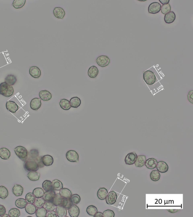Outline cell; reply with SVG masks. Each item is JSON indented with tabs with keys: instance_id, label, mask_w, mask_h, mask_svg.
Returning a JSON list of instances; mask_svg holds the SVG:
<instances>
[{
	"instance_id": "obj_3",
	"label": "cell",
	"mask_w": 193,
	"mask_h": 217,
	"mask_svg": "<svg viewBox=\"0 0 193 217\" xmlns=\"http://www.w3.org/2000/svg\"><path fill=\"white\" fill-rule=\"evenodd\" d=\"M143 78L144 80L148 85H153L156 81V75L154 72L150 70L146 71L144 72Z\"/></svg>"
},
{
	"instance_id": "obj_54",
	"label": "cell",
	"mask_w": 193,
	"mask_h": 217,
	"mask_svg": "<svg viewBox=\"0 0 193 217\" xmlns=\"http://www.w3.org/2000/svg\"><path fill=\"white\" fill-rule=\"evenodd\" d=\"M42 157L39 156L35 159L39 167V168H42L45 166L43 165L42 160Z\"/></svg>"
},
{
	"instance_id": "obj_33",
	"label": "cell",
	"mask_w": 193,
	"mask_h": 217,
	"mask_svg": "<svg viewBox=\"0 0 193 217\" xmlns=\"http://www.w3.org/2000/svg\"><path fill=\"white\" fill-rule=\"evenodd\" d=\"M28 202L26 200L23 198H19L15 201V205L18 208L23 209L26 207Z\"/></svg>"
},
{
	"instance_id": "obj_20",
	"label": "cell",
	"mask_w": 193,
	"mask_h": 217,
	"mask_svg": "<svg viewBox=\"0 0 193 217\" xmlns=\"http://www.w3.org/2000/svg\"><path fill=\"white\" fill-rule=\"evenodd\" d=\"M12 191L14 195L16 197H20L23 194V188L20 185L15 184L12 188Z\"/></svg>"
},
{
	"instance_id": "obj_34",
	"label": "cell",
	"mask_w": 193,
	"mask_h": 217,
	"mask_svg": "<svg viewBox=\"0 0 193 217\" xmlns=\"http://www.w3.org/2000/svg\"><path fill=\"white\" fill-rule=\"evenodd\" d=\"M59 194L63 198L69 199L72 195L71 190L67 188H63L60 190Z\"/></svg>"
},
{
	"instance_id": "obj_35",
	"label": "cell",
	"mask_w": 193,
	"mask_h": 217,
	"mask_svg": "<svg viewBox=\"0 0 193 217\" xmlns=\"http://www.w3.org/2000/svg\"><path fill=\"white\" fill-rule=\"evenodd\" d=\"M26 0H14L12 3V6L16 9L21 8L24 6Z\"/></svg>"
},
{
	"instance_id": "obj_18",
	"label": "cell",
	"mask_w": 193,
	"mask_h": 217,
	"mask_svg": "<svg viewBox=\"0 0 193 217\" xmlns=\"http://www.w3.org/2000/svg\"><path fill=\"white\" fill-rule=\"evenodd\" d=\"M157 162L156 159L154 158H150L146 160L145 166L148 169L151 170L156 168Z\"/></svg>"
},
{
	"instance_id": "obj_19",
	"label": "cell",
	"mask_w": 193,
	"mask_h": 217,
	"mask_svg": "<svg viewBox=\"0 0 193 217\" xmlns=\"http://www.w3.org/2000/svg\"><path fill=\"white\" fill-rule=\"evenodd\" d=\"M42 160L43 165L45 166H51L54 162L53 158L50 155H45L42 157Z\"/></svg>"
},
{
	"instance_id": "obj_23",
	"label": "cell",
	"mask_w": 193,
	"mask_h": 217,
	"mask_svg": "<svg viewBox=\"0 0 193 217\" xmlns=\"http://www.w3.org/2000/svg\"><path fill=\"white\" fill-rule=\"evenodd\" d=\"M99 73V69L95 66H92L89 68L88 73V76L91 78H95L97 77Z\"/></svg>"
},
{
	"instance_id": "obj_53",
	"label": "cell",
	"mask_w": 193,
	"mask_h": 217,
	"mask_svg": "<svg viewBox=\"0 0 193 217\" xmlns=\"http://www.w3.org/2000/svg\"><path fill=\"white\" fill-rule=\"evenodd\" d=\"M46 217H57V215L56 211L54 210L50 211H48L47 215H46Z\"/></svg>"
},
{
	"instance_id": "obj_52",
	"label": "cell",
	"mask_w": 193,
	"mask_h": 217,
	"mask_svg": "<svg viewBox=\"0 0 193 217\" xmlns=\"http://www.w3.org/2000/svg\"><path fill=\"white\" fill-rule=\"evenodd\" d=\"M193 91H190L187 95V99L190 103L193 104Z\"/></svg>"
},
{
	"instance_id": "obj_50",
	"label": "cell",
	"mask_w": 193,
	"mask_h": 217,
	"mask_svg": "<svg viewBox=\"0 0 193 217\" xmlns=\"http://www.w3.org/2000/svg\"><path fill=\"white\" fill-rule=\"evenodd\" d=\"M171 9V6L170 4H165L162 6L161 11L163 15H166V14L170 12Z\"/></svg>"
},
{
	"instance_id": "obj_26",
	"label": "cell",
	"mask_w": 193,
	"mask_h": 217,
	"mask_svg": "<svg viewBox=\"0 0 193 217\" xmlns=\"http://www.w3.org/2000/svg\"><path fill=\"white\" fill-rule=\"evenodd\" d=\"M107 194H108V191L107 189L104 188V187L100 188L97 191V197L99 199L104 200L105 199Z\"/></svg>"
},
{
	"instance_id": "obj_58",
	"label": "cell",
	"mask_w": 193,
	"mask_h": 217,
	"mask_svg": "<svg viewBox=\"0 0 193 217\" xmlns=\"http://www.w3.org/2000/svg\"><path fill=\"white\" fill-rule=\"evenodd\" d=\"M94 217H103V213H102L100 212H97L96 213V215H95L94 216Z\"/></svg>"
},
{
	"instance_id": "obj_14",
	"label": "cell",
	"mask_w": 193,
	"mask_h": 217,
	"mask_svg": "<svg viewBox=\"0 0 193 217\" xmlns=\"http://www.w3.org/2000/svg\"><path fill=\"white\" fill-rule=\"evenodd\" d=\"M53 14L56 18L60 19H63L65 15V12L64 9L60 7H56L53 10Z\"/></svg>"
},
{
	"instance_id": "obj_10",
	"label": "cell",
	"mask_w": 193,
	"mask_h": 217,
	"mask_svg": "<svg viewBox=\"0 0 193 217\" xmlns=\"http://www.w3.org/2000/svg\"><path fill=\"white\" fill-rule=\"evenodd\" d=\"M7 110L12 113H15L19 109V106L16 102L12 101H8L6 104Z\"/></svg>"
},
{
	"instance_id": "obj_57",
	"label": "cell",
	"mask_w": 193,
	"mask_h": 217,
	"mask_svg": "<svg viewBox=\"0 0 193 217\" xmlns=\"http://www.w3.org/2000/svg\"><path fill=\"white\" fill-rule=\"evenodd\" d=\"M167 210L170 213H174L178 211L179 210L177 209H167Z\"/></svg>"
},
{
	"instance_id": "obj_46",
	"label": "cell",
	"mask_w": 193,
	"mask_h": 217,
	"mask_svg": "<svg viewBox=\"0 0 193 217\" xmlns=\"http://www.w3.org/2000/svg\"><path fill=\"white\" fill-rule=\"evenodd\" d=\"M45 202V200L43 199V198H36L34 203V204L36 208H39L43 207Z\"/></svg>"
},
{
	"instance_id": "obj_31",
	"label": "cell",
	"mask_w": 193,
	"mask_h": 217,
	"mask_svg": "<svg viewBox=\"0 0 193 217\" xmlns=\"http://www.w3.org/2000/svg\"><path fill=\"white\" fill-rule=\"evenodd\" d=\"M27 177L31 181H36L39 179L40 175L36 171L30 172L27 174Z\"/></svg>"
},
{
	"instance_id": "obj_41",
	"label": "cell",
	"mask_w": 193,
	"mask_h": 217,
	"mask_svg": "<svg viewBox=\"0 0 193 217\" xmlns=\"http://www.w3.org/2000/svg\"><path fill=\"white\" fill-rule=\"evenodd\" d=\"M8 191L7 189L4 186H0V198L4 199L8 197Z\"/></svg>"
},
{
	"instance_id": "obj_7",
	"label": "cell",
	"mask_w": 193,
	"mask_h": 217,
	"mask_svg": "<svg viewBox=\"0 0 193 217\" xmlns=\"http://www.w3.org/2000/svg\"><path fill=\"white\" fill-rule=\"evenodd\" d=\"M161 5L157 2H154L149 5L148 8L149 13L156 14L159 13L161 9Z\"/></svg>"
},
{
	"instance_id": "obj_48",
	"label": "cell",
	"mask_w": 193,
	"mask_h": 217,
	"mask_svg": "<svg viewBox=\"0 0 193 217\" xmlns=\"http://www.w3.org/2000/svg\"><path fill=\"white\" fill-rule=\"evenodd\" d=\"M35 199L36 197H35L33 193H29L26 194V200L29 203L34 204Z\"/></svg>"
},
{
	"instance_id": "obj_1",
	"label": "cell",
	"mask_w": 193,
	"mask_h": 217,
	"mask_svg": "<svg viewBox=\"0 0 193 217\" xmlns=\"http://www.w3.org/2000/svg\"><path fill=\"white\" fill-rule=\"evenodd\" d=\"M14 90L12 86L4 82L0 84V94L6 97H9L13 94Z\"/></svg>"
},
{
	"instance_id": "obj_38",
	"label": "cell",
	"mask_w": 193,
	"mask_h": 217,
	"mask_svg": "<svg viewBox=\"0 0 193 217\" xmlns=\"http://www.w3.org/2000/svg\"><path fill=\"white\" fill-rule=\"evenodd\" d=\"M63 198V197H61L59 194H56L55 196H54V198H53L51 201L56 206L61 205Z\"/></svg>"
},
{
	"instance_id": "obj_13",
	"label": "cell",
	"mask_w": 193,
	"mask_h": 217,
	"mask_svg": "<svg viewBox=\"0 0 193 217\" xmlns=\"http://www.w3.org/2000/svg\"><path fill=\"white\" fill-rule=\"evenodd\" d=\"M29 73L33 77L39 78L41 75V71L39 67L33 66L30 67L29 69Z\"/></svg>"
},
{
	"instance_id": "obj_16",
	"label": "cell",
	"mask_w": 193,
	"mask_h": 217,
	"mask_svg": "<svg viewBox=\"0 0 193 217\" xmlns=\"http://www.w3.org/2000/svg\"><path fill=\"white\" fill-rule=\"evenodd\" d=\"M39 96L40 99L44 101L50 100L52 97V95L51 92L46 90L40 91L39 93Z\"/></svg>"
},
{
	"instance_id": "obj_4",
	"label": "cell",
	"mask_w": 193,
	"mask_h": 217,
	"mask_svg": "<svg viewBox=\"0 0 193 217\" xmlns=\"http://www.w3.org/2000/svg\"><path fill=\"white\" fill-rule=\"evenodd\" d=\"M15 153L21 160L26 161L28 157V151L26 148L22 146H18L14 149Z\"/></svg>"
},
{
	"instance_id": "obj_8",
	"label": "cell",
	"mask_w": 193,
	"mask_h": 217,
	"mask_svg": "<svg viewBox=\"0 0 193 217\" xmlns=\"http://www.w3.org/2000/svg\"><path fill=\"white\" fill-rule=\"evenodd\" d=\"M117 199V195L115 191H112L107 194L105 199L108 205H113L116 202Z\"/></svg>"
},
{
	"instance_id": "obj_6",
	"label": "cell",
	"mask_w": 193,
	"mask_h": 217,
	"mask_svg": "<svg viewBox=\"0 0 193 217\" xmlns=\"http://www.w3.org/2000/svg\"><path fill=\"white\" fill-rule=\"evenodd\" d=\"M67 160L72 162H77L79 161V156L77 153L74 150L68 151L66 154Z\"/></svg>"
},
{
	"instance_id": "obj_5",
	"label": "cell",
	"mask_w": 193,
	"mask_h": 217,
	"mask_svg": "<svg viewBox=\"0 0 193 217\" xmlns=\"http://www.w3.org/2000/svg\"><path fill=\"white\" fill-rule=\"evenodd\" d=\"M96 62L99 66L105 67L110 64V58L107 56L102 55L99 56L96 58Z\"/></svg>"
},
{
	"instance_id": "obj_43",
	"label": "cell",
	"mask_w": 193,
	"mask_h": 217,
	"mask_svg": "<svg viewBox=\"0 0 193 217\" xmlns=\"http://www.w3.org/2000/svg\"><path fill=\"white\" fill-rule=\"evenodd\" d=\"M69 199L72 204L77 205L80 202L81 198L79 194H75L71 195Z\"/></svg>"
},
{
	"instance_id": "obj_2",
	"label": "cell",
	"mask_w": 193,
	"mask_h": 217,
	"mask_svg": "<svg viewBox=\"0 0 193 217\" xmlns=\"http://www.w3.org/2000/svg\"><path fill=\"white\" fill-rule=\"evenodd\" d=\"M23 167L25 170L29 172L37 171L39 169L37 162L33 159H29L25 161Z\"/></svg>"
},
{
	"instance_id": "obj_27",
	"label": "cell",
	"mask_w": 193,
	"mask_h": 217,
	"mask_svg": "<svg viewBox=\"0 0 193 217\" xmlns=\"http://www.w3.org/2000/svg\"><path fill=\"white\" fill-rule=\"evenodd\" d=\"M71 107L77 108L81 104V101L79 98L75 96V97L71 98L69 101Z\"/></svg>"
},
{
	"instance_id": "obj_32",
	"label": "cell",
	"mask_w": 193,
	"mask_h": 217,
	"mask_svg": "<svg viewBox=\"0 0 193 217\" xmlns=\"http://www.w3.org/2000/svg\"><path fill=\"white\" fill-rule=\"evenodd\" d=\"M53 190L59 191L63 188V184L61 181L58 180H54L52 182Z\"/></svg>"
},
{
	"instance_id": "obj_55",
	"label": "cell",
	"mask_w": 193,
	"mask_h": 217,
	"mask_svg": "<svg viewBox=\"0 0 193 217\" xmlns=\"http://www.w3.org/2000/svg\"><path fill=\"white\" fill-rule=\"evenodd\" d=\"M6 212V208L4 206L0 205V216L2 217Z\"/></svg>"
},
{
	"instance_id": "obj_56",
	"label": "cell",
	"mask_w": 193,
	"mask_h": 217,
	"mask_svg": "<svg viewBox=\"0 0 193 217\" xmlns=\"http://www.w3.org/2000/svg\"><path fill=\"white\" fill-rule=\"evenodd\" d=\"M159 1L163 5L168 4L170 2V0H159Z\"/></svg>"
},
{
	"instance_id": "obj_42",
	"label": "cell",
	"mask_w": 193,
	"mask_h": 217,
	"mask_svg": "<svg viewBox=\"0 0 193 217\" xmlns=\"http://www.w3.org/2000/svg\"><path fill=\"white\" fill-rule=\"evenodd\" d=\"M98 210L96 207L94 205H91L89 206L86 208V212L88 215L91 216H94L97 213Z\"/></svg>"
},
{
	"instance_id": "obj_9",
	"label": "cell",
	"mask_w": 193,
	"mask_h": 217,
	"mask_svg": "<svg viewBox=\"0 0 193 217\" xmlns=\"http://www.w3.org/2000/svg\"><path fill=\"white\" fill-rule=\"evenodd\" d=\"M137 155L135 152H132L128 154L124 159L126 164L129 165H132L134 164L136 161Z\"/></svg>"
},
{
	"instance_id": "obj_51",
	"label": "cell",
	"mask_w": 193,
	"mask_h": 217,
	"mask_svg": "<svg viewBox=\"0 0 193 217\" xmlns=\"http://www.w3.org/2000/svg\"><path fill=\"white\" fill-rule=\"evenodd\" d=\"M103 217H114L115 213L114 211L111 210H107L103 211Z\"/></svg>"
},
{
	"instance_id": "obj_17",
	"label": "cell",
	"mask_w": 193,
	"mask_h": 217,
	"mask_svg": "<svg viewBox=\"0 0 193 217\" xmlns=\"http://www.w3.org/2000/svg\"><path fill=\"white\" fill-rule=\"evenodd\" d=\"M176 19V15L173 11H170L165 15L164 20L167 24L173 23Z\"/></svg>"
},
{
	"instance_id": "obj_12",
	"label": "cell",
	"mask_w": 193,
	"mask_h": 217,
	"mask_svg": "<svg viewBox=\"0 0 193 217\" xmlns=\"http://www.w3.org/2000/svg\"><path fill=\"white\" fill-rule=\"evenodd\" d=\"M156 168L157 170L161 173H165L169 170V166L167 164L163 161L158 162Z\"/></svg>"
},
{
	"instance_id": "obj_30",
	"label": "cell",
	"mask_w": 193,
	"mask_h": 217,
	"mask_svg": "<svg viewBox=\"0 0 193 217\" xmlns=\"http://www.w3.org/2000/svg\"><path fill=\"white\" fill-rule=\"evenodd\" d=\"M59 105L61 108L64 110H69L71 108L69 101L67 99H61L59 102Z\"/></svg>"
},
{
	"instance_id": "obj_47",
	"label": "cell",
	"mask_w": 193,
	"mask_h": 217,
	"mask_svg": "<svg viewBox=\"0 0 193 217\" xmlns=\"http://www.w3.org/2000/svg\"><path fill=\"white\" fill-rule=\"evenodd\" d=\"M28 155H29V159H33L35 160L39 156V151L37 149H33L31 150L28 153Z\"/></svg>"
},
{
	"instance_id": "obj_21",
	"label": "cell",
	"mask_w": 193,
	"mask_h": 217,
	"mask_svg": "<svg viewBox=\"0 0 193 217\" xmlns=\"http://www.w3.org/2000/svg\"><path fill=\"white\" fill-rule=\"evenodd\" d=\"M146 159L145 155H139L137 156L136 161L134 163L137 167H141L145 166Z\"/></svg>"
},
{
	"instance_id": "obj_24",
	"label": "cell",
	"mask_w": 193,
	"mask_h": 217,
	"mask_svg": "<svg viewBox=\"0 0 193 217\" xmlns=\"http://www.w3.org/2000/svg\"><path fill=\"white\" fill-rule=\"evenodd\" d=\"M56 213L57 216L59 217H65L67 216V209L61 205L57 206L56 208Z\"/></svg>"
},
{
	"instance_id": "obj_59",
	"label": "cell",
	"mask_w": 193,
	"mask_h": 217,
	"mask_svg": "<svg viewBox=\"0 0 193 217\" xmlns=\"http://www.w3.org/2000/svg\"><path fill=\"white\" fill-rule=\"evenodd\" d=\"M8 216L10 217L9 215H7V214H5L4 216H3L2 217Z\"/></svg>"
},
{
	"instance_id": "obj_45",
	"label": "cell",
	"mask_w": 193,
	"mask_h": 217,
	"mask_svg": "<svg viewBox=\"0 0 193 217\" xmlns=\"http://www.w3.org/2000/svg\"><path fill=\"white\" fill-rule=\"evenodd\" d=\"M8 215L11 217H18L20 216V210L18 208H12L8 212Z\"/></svg>"
},
{
	"instance_id": "obj_39",
	"label": "cell",
	"mask_w": 193,
	"mask_h": 217,
	"mask_svg": "<svg viewBox=\"0 0 193 217\" xmlns=\"http://www.w3.org/2000/svg\"><path fill=\"white\" fill-rule=\"evenodd\" d=\"M44 190L41 188L38 187L33 190V194L36 198H42L44 194Z\"/></svg>"
},
{
	"instance_id": "obj_28",
	"label": "cell",
	"mask_w": 193,
	"mask_h": 217,
	"mask_svg": "<svg viewBox=\"0 0 193 217\" xmlns=\"http://www.w3.org/2000/svg\"><path fill=\"white\" fill-rule=\"evenodd\" d=\"M25 208L26 212L28 214L31 215L35 213L36 210H37V208L34 204L29 203H28Z\"/></svg>"
},
{
	"instance_id": "obj_29",
	"label": "cell",
	"mask_w": 193,
	"mask_h": 217,
	"mask_svg": "<svg viewBox=\"0 0 193 217\" xmlns=\"http://www.w3.org/2000/svg\"><path fill=\"white\" fill-rule=\"evenodd\" d=\"M17 81L16 77L15 75H7L5 78V82L11 86H13L16 83Z\"/></svg>"
},
{
	"instance_id": "obj_15",
	"label": "cell",
	"mask_w": 193,
	"mask_h": 217,
	"mask_svg": "<svg viewBox=\"0 0 193 217\" xmlns=\"http://www.w3.org/2000/svg\"><path fill=\"white\" fill-rule=\"evenodd\" d=\"M68 210V213L71 217H77L80 214L79 208L76 205H72Z\"/></svg>"
},
{
	"instance_id": "obj_22",
	"label": "cell",
	"mask_w": 193,
	"mask_h": 217,
	"mask_svg": "<svg viewBox=\"0 0 193 217\" xmlns=\"http://www.w3.org/2000/svg\"><path fill=\"white\" fill-rule=\"evenodd\" d=\"M11 152L10 151L6 148H2L0 149V158L4 160H7L10 158Z\"/></svg>"
},
{
	"instance_id": "obj_25",
	"label": "cell",
	"mask_w": 193,
	"mask_h": 217,
	"mask_svg": "<svg viewBox=\"0 0 193 217\" xmlns=\"http://www.w3.org/2000/svg\"><path fill=\"white\" fill-rule=\"evenodd\" d=\"M56 194L55 191L53 190L47 191L44 193L43 198L45 201H52Z\"/></svg>"
},
{
	"instance_id": "obj_49",
	"label": "cell",
	"mask_w": 193,
	"mask_h": 217,
	"mask_svg": "<svg viewBox=\"0 0 193 217\" xmlns=\"http://www.w3.org/2000/svg\"><path fill=\"white\" fill-rule=\"evenodd\" d=\"M72 205H73V204L71 202L70 200L69 199V198L68 199L64 198L61 206L64 207L67 210H68Z\"/></svg>"
},
{
	"instance_id": "obj_11",
	"label": "cell",
	"mask_w": 193,
	"mask_h": 217,
	"mask_svg": "<svg viewBox=\"0 0 193 217\" xmlns=\"http://www.w3.org/2000/svg\"><path fill=\"white\" fill-rule=\"evenodd\" d=\"M41 100L40 98H34L30 102V107L33 110H38L41 107Z\"/></svg>"
},
{
	"instance_id": "obj_40",
	"label": "cell",
	"mask_w": 193,
	"mask_h": 217,
	"mask_svg": "<svg viewBox=\"0 0 193 217\" xmlns=\"http://www.w3.org/2000/svg\"><path fill=\"white\" fill-rule=\"evenodd\" d=\"M42 188L45 191L53 190L52 182L50 180H45L42 183Z\"/></svg>"
},
{
	"instance_id": "obj_36",
	"label": "cell",
	"mask_w": 193,
	"mask_h": 217,
	"mask_svg": "<svg viewBox=\"0 0 193 217\" xmlns=\"http://www.w3.org/2000/svg\"><path fill=\"white\" fill-rule=\"evenodd\" d=\"M56 207L51 201H45L43 206V208L48 211L54 210Z\"/></svg>"
},
{
	"instance_id": "obj_44",
	"label": "cell",
	"mask_w": 193,
	"mask_h": 217,
	"mask_svg": "<svg viewBox=\"0 0 193 217\" xmlns=\"http://www.w3.org/2000/svg\"><path fill=\"white\" fill-rule=\"evenodd\" d=\"M47 211L43 207L38 208L36 212V216L37 217H46Z\"/></svg>"
},
{
	"instance_id": "obj_37",
	"label": "cell",
	"mask_w": 193,
	"mask_h": 217,
	"mask_svg": "<svg viewBox=\"0 0 193 217\" xmlns=\"http://www.w3.org/2000/svg\"><path fill=\"white\" fill-rule=\"evenodd\" d=\"M150 177L152 181L156 182L160 180L161 175L158 170H154L151 172Z\"/></svg>"
}]
</instances>
